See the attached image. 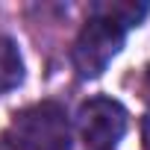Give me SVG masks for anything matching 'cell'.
<instances>
[{
	"mask_svg": "<svg viewBox=\"0 0 150 150\" xmlns=\"http://www.w3.org/2000/svg\"><path fill=\"white\" fill-rule=\"evenodd\" d=\"M77 129L94 150H112L127 132V109L112 97H91L77 112Z\"/></svg>",
	"mask_w": 150,
	"mask_h": 150,
	"instance_id": "obj_3",
	"label": "cell"
},
{
	"mask_svg": "<svg viewBox=\"0 0 150 150\" xmlns=\"http://www.w3.org/2000/svg\"><path fill=\"white\" fill-rule=\"evenodd\" d=\"M124 30L91 15L86 21V27L80 30L77 41H74L71 59H74V71L80 74L83 80H94L109 68V62L121 53L124 47Z\"/></svg>",
	"mask_w": 150,
	"mask_h": 150,
	"instance_id": "obj_2",
	"label": "cell"
},
{
	"mask_svg": "<svg viewBox=\"0 0 150 150\" xmlns=\"http://www.w3.org/2000/svg\"><path fill=\"white\" fill-rule=\"evenodd\" d=\"M144 141H147V150H150V112L144 118Z\"/></svg>",
	"mask_w": 150,
	"mask_h": 150,
	"instance_id": "obj_6",
	"label": "cell"
},
{
	"mask_svg": "<svg viewBox=\"0 0 150 150\" xmlns=\"http://www.w3.org/2000/svg\"><path fill=\"white\" fill-rule=\"evenodd\" d=\"M150 12V3H135V0H100V3H94L91 15L121 27L124 33L129 27H138Z\"/></svg>",
	"mask_w": 150,
	"mask_h": 150,
	"instance_id": "obj_4",
	"label": "cell"
},
{
	"mask_svg": "<svg viewBox=\"0 0 150 150\" xmlns=\"http://www.w3.org/2000/svg\"><path fill=\"white\" fill-rule=\"evenodd\" d=\"M21 80H24V59L18 53V44L0 35V94L18 88Z\"/></svg>",
	"mask_w": 150,
	"mask_h": 150,
	"instance_id": "obj_5",
	"label": "cell"
},
{
	"mask_svg": "<svg viewBox=\"0 0 150 150\" xmlns=\"http://www.w3.org/2000/svg\"><path fill=\"white\" fill-rule=\"evenodd\" d=\"M3 141L12 150H71V124L59 103L44 100L18 112Z\"/></svg>",
	"mask_w": 150,
	"mask_h": 150,
	"instance_id": "obj_1",
	"label": "cell"
},
{
	"mask_svg": "<svg viewBox=\"0 0 150 150\" xmlns=\"http://www.w3.org/2000/svg\"><path fill=\"white\" fill-rule=\"evenodd\" d=\"M147 88H150V65H147Z\"/></svg>",
	"mask_w": 150,
	"mask_h": 150,
	"instance_id": "obj_7",
	"label": "cell"
}]
</instances>
